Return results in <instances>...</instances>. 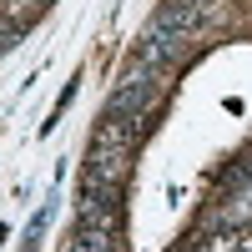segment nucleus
<instances>
[{"label": "nucleus", "instance_id": "nucleus-1", "mask_svg": "<svg viewBox=\"0 0 252 252\" xmlns=\"http://www.w3.org/2000/svg\"><path fill=\"white\" fill-rule=\"evenodd\" d=\"M76 227H106V232H116L121 227V187H86L81 182Z\"/></svg>", "mask_w": 252, "mask_h": 252}, {"label": "nucleus", "instance_id": "nucleus-2", "mask_svg": "<svg viewBox=\"0 0 252 252\" xmlns=\"http://www.w3.org/2000/svg\"><path fill=\"white\" fill-rule=\"evenodd\" d=\"M131 172V152H111V146H91L86 166H81V182L86 187H121Z\"/></svg>", "mask_w": 252, "mask_h": 252}, {"label": "nucleus", "instance_id": "nucleus-3", "mask_svg": "<svg viewBox=\"0 0 252 252\" xmlns=\"http://www.w3.org/2000/svg\"><path fill=\"white\" fill-rule=\"evenodd\" d=\"M66 252H116V232H106V227H76Z\"/></svg>", "mask_w": 252, "mask_h": 252}, {"label": "nucleus", "instance_id": "nucleus-4", "mask_svg": "<svg viewBox=\"0 0 252 252\" xmlns=\"http://www.w3.org/2000/svg\"><path fill=\"white\" fill-rule=\"evenodd\" d=\"M172 5L192 10V15H202V20H212V15H217V0H172Z\"/></svg>", "mask_w": 252, "mask_h": 252}, {"label": "nucleus", "instance_id": "nucleus-5", "mask_svg": "<svg viewBox=\"0 0 252 252\" xmlns=\"http://www.w3.org/2000/svg\"><path fill=\"white\" fill-rule=\"evenodd\" d=\"M237 252H252V222L242 227V242H237Z\"/></svg>", "mask_w": 252, "mask_h": 252}, {"label": "nucleus", "instance_id": "nucleus-6", "mask_svg": "<svg viewBox=\"0 0 252 252\" xmlns=\"http://www.w3.org/2000/svg\"><path fill=\"white\" fill-rule=\"evenodd\" d=\"M172 252H197V242H182V247H172Z\"/></svg>", "mask_w": 252, "mask_h": 252}]
</instances>
